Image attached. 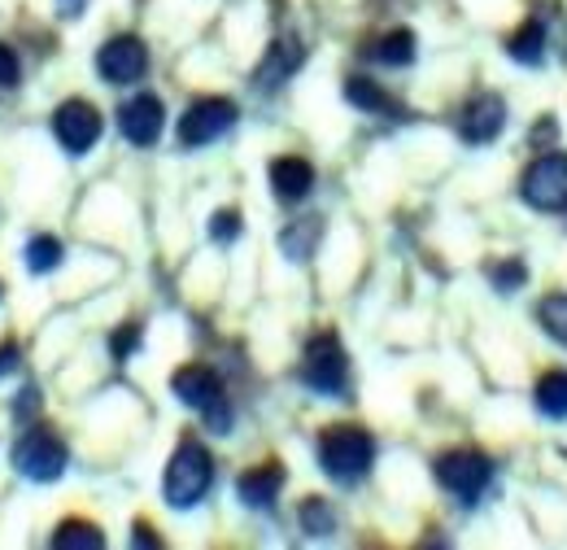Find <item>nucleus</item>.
Returning a JSON list of instances; mask_svg holds the SVG:
<instances>
[{
    "label": "nucleus",
    "instance_id": "obj_9",
    "mask_svg": "<svg viewBox=\"0 0 567 550\" xmlns=\"http://www.w3.org/2000/svg\"><path fill=\"white\" fill-rule=\"evenodd\" d=\"M53 136L66 153H87L96 140H101V114L87 105V101H66L58 114H53Z\"/></svg>",
    "mask_w": 567,
    "mask_h": 550
},
{
    "label": "nucleus",
    "instance_id": "obj_20",
    "mask_svg": "<svg viewBox=\"0 0 567 550\" xmlns=\"http://www.w3.org/2000/svg\"><path fill=\"white\" fill-rule=\"evenodd\" d=\"M301 529H306L310 538H332V529H337L332 507H328L323 498H306V502H301Z\"/></svg>",
    "mask_w": 567,
    "mask_h": 550
},
{
    "label": "nucleus",
    "instance_id": "obj_21",
    "mask_svg": "<svg viewBox=\"0 0 567 550\" xmlns=\"http://www.w3.org/2000/svg\"><path fill=\"white\" fill-rule=\"evenodd\" d=\"M53 547H58V550H101V547H105V538H101L92 524H79V520H71V524H62V529L53 533Z\"/></svg>",
    "mask_w": 567,
    "mask_h": 550
},
{
    "label": "nucleus",
    "instance_id": "obj_30",
    "mask_svg": "<svg viewBox=\"0 0 567 550\" xmlns=\"http://www.w3.org/2000/svg\"><path fill=\"white\" fill-rule=\"evenodd\" d=\"M83 4H87V0H58L62 18H79V13H83Z\"/></svg>",
    "mask_w": 567,
    "mask_h": 550
},
{
    "label": "nucleus",
    "instance_id": "obj_10",
    "mask_svg": "<svg viewBox=\"0 0 567 550\" xmlns=\"http://www.w3.org/2000/svg\"><path fill=\"white\" fill-rule=\"evenodd\" d=\"M96 70L105 83H136L148 70V53L136 35H114L101 53H96Z\"/></svg>",
    "mask_w": 567,
    "mask_h": 550
},
{
    "label": "nucleus",
    "instance_id": "obj_17",
    "mask_svg": "<svg viewBox=\"0 0 567 550\" xmlns=\"http://www.w3.org/2000/svg\"><path fill=\"white\" fill-rule=\"evenodd\" d=\"M537 411L550 419H567V371H546L537 380Z\"/></svg>",
    "mask_w": 567,
    "mask_h": 550
},
{
    "label": "nucleus",
    "instance_id": "obj_11",
    "mask_svg": "<svg viewBox=\"0 0 567 550\" xmlns=\"http://www.w3.org/2000/svg\"><path fill=\"white\" fill-rule=\"evenodd\" d=\"M162 123H166V114H162V101H157L153 92L132 96V101L118 110V132L132 140L136 149L157 144V136H162Z\"/></svg>",
    "mask_w": 567,
    "mask_h": 550
},
{
    "label": "nucleus",
    "instance_id": "obj_25",
    "mask_svg": "<svg viewBox=\"0 0 567 550\" xmlns=\"http://www.w3.org/2000/svg\"><path fill=\"white\" fill-rule=\"evenodd\" d=\"M210 236L218 241V245H227V241H236L240 236V214L236 210H218L210 223Z\"/></svg>",
    "mask_w": 567,
    "mask_h": 550
},
{
    "label": "nucleus",
    "instance_id": "obj_2",
    "mask_svg": "<svg viewBox=\"0 0 567 550\" xmlns=\"http://www.w3.org/2000/svg\"><path fill=\"white\" fill-rule=\"evenodd\" d=\"M210 481H214L210 450L197 446V441H184V446L175 450V459L166 464L162 493H166V502H171L175 511H188V507H197V502L210 493Z\"/></svg>",
    "mask_w": 567,
    "mask_h": 550
},
{
    "label": "nucleus",
    "instance_id": "obj_3",
    "mask_svg": "<svg viewBox=\"0 0 567 550\" xmlns=\"http://www.w3.org/2000/svg\"><path fill=\"white\" fill-rule=\"evenodd\" d=\"M171 389H175V398H179L188 411H197L210 424V432H227V428H231V407H227L223 380L214 376L210 367H202V363L179 367L175 380H171Z\"/></svg>",
    "mask_w": 567,
    "mask_h": 550
},
{
    "label": "nucleus",
    "instance_id": "obj_1",
    "mask_svg": "<svg viewBox=\"0 0 567 550\" xmlns=\"http://www.w3.org/2000/svg\"><path fill=\"white\" fill-rule=\"evenodd\" d=\"M371 459H375V446H371V437L362 428H354V424L328 428L319 437V468L337 485L362 481L371 472Z\"/></svg>",
    "mask_w": 567,
    "mask_h": 550
},
{
    "label": "nucleus",
    "instance_id": "obj_18",
    "mask_svg": "<svg viewBox=\"0 0 567 550\" xmlns=\"http://www.w3.org/2000/svg\"><path fill=\"white\" fill-rule=\"evenodd\" d=\"M346 96L354 101L358 110H367V114H393V110H398L393 96H389L384 88H375L371 79H362V74H354V79L346 83Z\"/></svg>",
    "mask_w": 567,
    "mask_h": 550
},
{
    "label": "nucleus",
    "instance_id": "obj_24",
    "mask_svg": "<svg viewBox=\"0 0 567 550\" xmlns=\"http://www.w3.org/2000/svg\"><path fill=\"white\" fill-rule=\"evenodd\" d=\"M315 236H319V223H315V218H310V227H306V223L288 227V232H284V254H288V258H297V263H301V258H310Z\"/></svg>",
    "mask_w": 567,
    "mask_h": 550
},
{
    "label": "nucleus",
    "instance_id": "obj_31",
    "mask_svg": "<svg viewBox=\"0 0 567 550\" xmlns=\"http://www.w3.org/2000/svg\"><path fill=\"white\" fill-rule=\"evenodd\" d=\"M136 547H157V538H153V529H148V524L136 529Z\"/></svg>",
    "mask_w": 567,
    "mask_h": 550
},
{
    "label": "nucleus",
    "instance_id": "obj_5",
    "mask_svg": "<svg viewBox=\"0 0 567 550\" xmlns=\"http://www.w3.org/2000/svg\"><path fill=\"white\" fill-rule=\"evenodd\" d=\"M436 481H441V489H450L463 507H472L494 481V464L485 455H476V450H454V455L436 459Z\"/></svg>",
    "mask_w": 567,
    "mask_h": 550
},
{
    "label": "nucleus",
    "instance_id": "obj_28",
    "mask_svg": "<svg viewBox=\"0 0 567 550\" xmlns=\"http://www.w3.org/2000/svg\"><path fill=\"white\" fill-rule=\"evenodd\" d=\"M18 58H13V49H4L0 44V88H18Z\"/></svg>",
    "mask_w": 567,
    "mask_h": 550
},
{
    "label": "nucleus",
    "instance_id": "obj_6",
    "mask_svg": "<svg viewBox=\"0 0 567 550\" xmlns=\"http://www.w3.org/2000/svg\"><path fill=\"white\" fill-rule=\"evenodd\" d=\"M519 197L533 210H567V153H542L524 180H519Z\"/></svg>",
    "mask_w": 567,
    "mask_h": 550
},
{
    "label": "nucleus",
    "instance_id": "obj_26",
    "mask_svg": "<svg viewBox=\"0 0 567 550\" xmlns=\"http://www.w3.org/2000/svg\"><path fill=\"white\" fill-rule=\"evenodd\" d=\"M524 279H528V272H524L519 263H502V267L494 272V284L502 288V293H511V288H515V284H524Z\"/></svg>",
    "mask_w": 567,
    "mask_h": 550
},
{
    "label": "nucleus",
    "instance_id": "obj_19",
    "mask_svg": "<svg viewBox=\"0 0 567 550\" xmlns=\"http://www.w3.org/2000/svg\"><path fill=\"white\" fill-rule=\"evenodd\" d=\"M375 58L384 67H411L415 62V35L411 31H389L380 44H375Z\"/></svg>",
    "mask_w": 567,
    "mask_h": 550
},
{
    "label": "nucleus",
    "instance_id": "obj_15",
    "mask_svg": "<svg viewBox=\"0 0 567 550\" xmlns=\"http://www.w3.org/2000/svg\"><path fill=\"white\" fill-rule=\"evenodd\" d=\"M301 58H306V53H301V44H297V40H276V44H271V53L262 58L258 74H254V79H258V88H262V92L284 88V83L292 79V70L301 67Z\"/></svg>",
    "mask_w": 567,
    "mask_h": 550
},
{
    "label": "nucleus",
    "instance_id": "obj_14",
    "mask_svg": "<svg viewBox=\"0 0 567 550\" xmlns=\"http://www.w3.org/2000/svg\"><path fill=\"white\" fill-rule=\"evenodd\" d=\"M240 502L245 507H254V511H267V507H276V498H280L284 489V468L280 464H262V468H249L240 481Z\"/></svg>",
    "mask_w": 567,
    "mask_h": 550
},
{
    "label": "nucleus",
    "instance_id": "obj_13",
    "mask_svg": "<svg viewBox=\"0 0 567 550\" xmlns=\"http://www.w3.org/2000/svg\"><path fill=\"white\" fill-rule=\"evenodd\" d=\"M271 189L280 202H306L310 189H315V166L306 157H276L271 162Z\"/></svg>",
    "mask_w": 567,
    "mask_h": 550
},
{
    "label": "nucleus",
    "instance_id": "obj_4",
    "mask_svg": "<svg viewBox=\"0 0 567 550\" xmlns=\"http://www.w3.org/2000/svg\"><path fill=\"white\" fill-rule=\"evenodd\" d=\"M301 380L323 394V398H341L346 385H350V358L337 337H315L306 345V358H301Z\"/></svg>",
    "mask_w": 567,
    "mask_h": 550
},
{
    "label": "nucleus",
    "instance_id": "obj_12",
    "mask_svg": "<svg viewBox=\"0 0 567 550\" xmlns=\"http://www.w3.org/2000/svg\"><path fill=\"white\" fill-rule=\"evenodd\" d=\"M502 128H506V101L494 96V92L472 96L463 119H458V136L467 140V144H489V140H497Z\"/></svg>",
    "mask_w": 567,
    "mask_h": 550
},
{
    "label": "nucleus",
    "instance_id": "obj_8",
    "mask_svg": "<svg viewBox=\"0 0 567 550\" xmlns=\"http://www.w3.org/2000/svg\"><path fill=\"white\" fill-rule=\"evenodd\" d=\"M231 128H236V105L223 101V96H202L179 119V144L184 149H202V144H210V140H218Z\"/></svg>",
    "mask_w": 567,
    "mask_h": 550
},
{
    "label": "nucleus",
    "instance_id": "obj_22",
    "mask_svg": "<svg viewBox=\"0 0 567 550\" xmlns=\"http://www.w3.org/2000/svg\"><path fill=\"white\" fill-rule=\"evenodd\" d=\"M27 267L35 275L62 267V241H58V236H35V241L27 245Z\"/></svg>",
    "mask_w": 567,
    "mask_h": 550
},
{
    "label": "nucleus",
    "instance_id": "obj_16",
    "mask_svg": "<svg viewBox=\"0 0 567 550\" xmlns=\"http://www.w3.org/2000/svg\"><path fill=\"white\" fill-rule=\"evenodd\" d=\"M506 53L515 58V62H524V67H537L542 58H546V27L533 18V22H524L511 40H506Z\"/></svg>",
    "mask_w": 567,
    "mask_h": 550
},
{
    "label": "nucleus",
    "instance_id": "obj_27",
    "mask_svg": "<svg viewBox=\"0 0 567 550\" xmlns=\"http://www.w3.org/2000/svg\"><path fill=\"white\" fill-rule=\"evenodd\" d=\"M141 345V328L132 324V328H123V333H114V342H110V349H114V358H127L132 349Z\"/></svg>",
    "mask_w": 567,
    "mask_h": 550
},
{
    "label": "nucleus",
    "instance_id": "obj_29",
    "mask_svg": "<svg viewBox=\"0 0 567 550\" xmlns=\"http://www.w3.org/2000/svg\"><path fill=\"white\" fill-rule=\"evenodd\" d=\"M13 367H18V349H13V345H4V349H0V376H4V371H13Z\"/></svg>",
    "mask_w": 567,
    "mask_h": 550
},
{
    "label": "nucleus",
    "instance_id": "obj_23",
    "mask_svg": "<svg viewBox=\"0 0 567 550\" xmlns=\"http://www.w3.org/2000/svg\"><path fill=\"white\" fill-rule=\"evenodd\" d=\"M537 319H542V328H546L555 342L567 345V297H564V293L546 297V302L537 306Z\"/></svg>",
    "mask_w": 567,
    "mask_h": 550
},
{
    "label": "nucleus",
    "instance_id": "obj_7",
    "mask_svg": "<svg viewBox=\"0 0 567 550\" xmlns=\"http://www.w3.org/2000/svg\"><path fill=\"white\" fill-rule=\"evenodd\" d=\"M66 459H71L66 446H62L49 428H35V432H27V437L13 446V464H18V472L35 485L58 481V477L66 472Z\"/></svg>",
    "mask_w": 567,
    "mask_h": 550
}]
</instances>
